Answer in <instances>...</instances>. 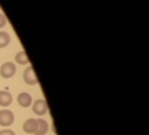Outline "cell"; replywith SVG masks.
I'll return each mask as SVG.
<instances>
[{
	"mask_svg": "<svg viewBox=\"0 0 149 135\" xmlns=\"http://www.w3.org/2000/svg\"><path fill=\"white\" fill-rule=\"evenodd\" d=\"M22 128H23L24 133H27V134H35L36 128H37V119H33V118L27 119L24 121Z\"/></svg>",
	"mask_w": 149,
	"mask_h": 135,
	"instance_id": "5",
	"label": "cell"
},
{
	"mask_svg": "<svg viewBox=\"0 0 149 135\" xmlns=\"http://www.w3.org/2000/svg\"><path fill=\"white\" fill-rule=\"evenodd\" d=\"M13 97L9 92L7 91H0V106L1 107H7L12 104Z\"/></svg>",
	"mask_w": 149,
	"mask_h": 135,
	"instance_id": "8",
	"label": "cell"
},
{
	"mask_svg": "<svg viewBox=\"0 0 149 135\" xmlns=\"http://www.w3.org/2000/svg\"><path fill=\"white\" fill-rule=\"evenodd\" d=\"M6 23H7V19H6V16H5L3 14H1V13H0V28L5 27V26H6Z\"/></svg>",
	"mask_w": 149,
	"mask_h": 135,
	"instance_id": "11",
	"label": "cell"
},
{
	"mask_svg": "<svg viewBox=\"0 0 149 135\" xmlns=\"http://www.w3.org/2000/svg\"><path fill=\"white\" fill-rule=\"evenodd\" d=\"M16 72V65L13 62H6L0 68V76L2 78H12Z\"/></svg>",
	"mask_w": 149,
	"mask_h": 135,
	"instance_id": "1",
	"label": "cell"
},
{
	"mask_svg": "<svg viewBox=\"0 0 149 135\" xmlns=\"http://www.w3.org/2000/svg\"><path fill=\"white\" fill-rule=\"evenodd\" d=\"M10 42V36L8 33L0 30V48H5Z\"/></svg>",
	"mask_w": 149,
	"mask_h": 135,
	"instance_id": "10",
	"label": "cell"
},
{
	"mask_svg": "<svg viewBox=\"0 0 149 135\" xmlns=\"http://www.w3.org/2000/svg\"><path fill=\"white\" fill-rule=\"evenodd\" d=\"M49 125L44 119H37V128L35 132V135H45L48 133Z\"/></svg>",
	"mask_w": 149,
	"mask_h": 135,
	"instance_id": "7",
	"label": "cell"
},
{
	"mask_svg": "<svg viewBox=\"0 0 149 135\" xmlns=\"http://www.w3.org/2000/svg\"><path fill=\"white\" fill-rule=\"evenodd\" d=\"M0 135H15V133L12 129H2L0 130Z\"/></svg>",
	"mask_w": 149,
	"mask_h": 135,
	"instance_id": "12",
	"label": "cell"
},
{
	"mask_svg": "<svg viewBox=\"0 0 149 135\" xmlns=\"http://www.w3.org/2000/svg\"><path fill=\"white\" fill-rule=\"evenodd\" d=\"M33 112L37 115H44L48 112V104L44 99H37L33 104Z\"/></svg>",
	"mask_w": 149,
	"mask_h": 135,
	"instance_id": "4",
	"label": "cell"
},
{
	"mask_svg": "<svg viewBox=\"0 0 149 135\" xmlns=\"http://www.w3.org/2000/svg\"><path fill=\"white\" fill-rule=\"evenodd\" d=\"M14 114L9 109H1L0 111V126L1 127H8L13 125L14 122Z\"/></svg>",
	"mask_w": 149,
	"mask_h": 135,
	"instance_id": "2",
	"label": "cell"
},
{
	"mask_svg": "<svg viewBox=\"0 0 149 135\" xmlns=\"http://www.w3.org/2000/svg\"><path fill=\"white\" fill-rule=\"evenodd\" d=\"M23 80H24L26 84H28V85H36V84L38 83L37 76H36V73H35L33 66L26 68V70L23 71Z\"/></svg>",
	"mask_w": 149,
	"mask_h": 135,
	"instance_id": "3",
	"label": "cell"
},
{
	"mask_svg": "<svg viewBox=\"0 0 149 135\" xmlns=\"http://www.w3.org/2000/svg\"><path fill=\"white\" fill-rule=\"evenodd\" d=\"M31 102H33V98H31V95L29 93H27V92L19 93V95H17V104L21 107H24V108L29 107L31 105Z\"/></svg>",
	"mask_w": 149,
	"mask_h": 135,
	"instance_id": "6",
	"label": "cell"
},
{
	"mask_svg": "<svg viewBox=\"0 0 149 135\" xmlns=\"http://www.w3.org/2000/svg\"><path fill=\"white\" fill-rule=\"evenodd\" d=\"M15 62L17 64H20V65H24V64L29 63V58H28V56H27L24 50H21L15 55Z\"/></svg>",
	"mask_w": 149,
	"mask_h": 135,
	"instance_id": "9",
	"label": "cell"
}]
</instances>
